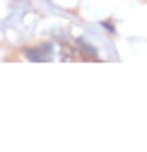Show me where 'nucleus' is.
<instances>
[{"mask_svg":"<svg viewBox=\"0 0 147 152\" xmlns=\"http://www.w3.org/2000/svg\"><path fill=\"white\" fill-rule=\"evenodd\" d=\"M51 51H53V46H51V44H46V46H39V48H29V51H27V56H29L31 61H41V58H48Z\"/></svg>","mask_w":147,"mask_h":152,"instance_id":"f257e3e1","label":"nucleus"}]
</instances>
